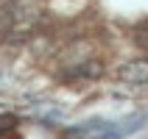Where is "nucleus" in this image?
Here are the masks:
<instances>
[{"label":"nucleus","mask_w":148,"mask_h":139,"mask_svg":"<svg viewBox=\"0 0 148 139\" xmlns=\"http://www.w3.org/2000/svg\"><path fill=\"white\" fill-rule=\"evenodd\" d=\"M117 78L123 83H148V61H126L120 70H117Z\"/></svg>","instance_id":"nucleus-1"},{"label":"nucleus","mask_w":148,"mask_h":139,"mask_svg":"<svg viewBox=\"0 0 148 139\" xmlns=\"http://www.w3.org/2000/svg\"><path fill=\"white\" fill-rule=\"evenodd\" d=\"M143 123H145V114L129 117V120H126V123H120V125H106V131L101 134V139H123V136H129V134L140 131Z\"/></svg>","instance_id":"nucleus-2"}]
</instances>
